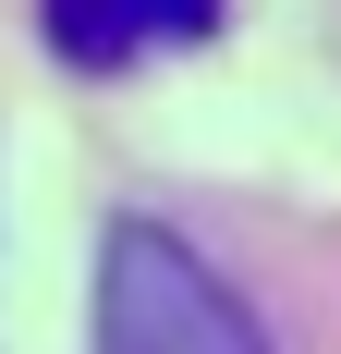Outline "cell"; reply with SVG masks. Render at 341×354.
<instances>
[{
    "label": "cell",
    "instance_id": "1",
    "mask_svg": "<svg viewBox=\"0 0 341 354\" xmlns=\"http://www.w3.org/2000/svg\"><path fill=\"white\" fill-rule=\"evenodd\" d=\"M86 330L98 354H280L220 269H207L170 220H110L98 281H86Z\"/></svg>",
    "mask_w": 341,
    "mask_h": 354
},
{
    "label": "cell",
    "instance_id": "2",
    "mask_svg": "<svg viewBox=\"0 0 341 354\" xmlns=\"http://www.w3.org/2000/svg\"><path fill=\"white\" fill-rule=\"evenodd\" d=\"M207 25H220V0H37V37L73 73H122L146 49H195Z\"/></svg>",
    "mask_w": 341,
    "mask_h": 354
}]
</instances>
